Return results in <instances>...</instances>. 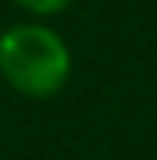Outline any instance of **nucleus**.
Here are the masks:
<instances>
[{
    "mask_svg": "<svg viewBox=\"0 0 157 160\" xmlns=\"http://www.w3.org/2000/svg\"><path fill=\"white\" fill-rule=\"evenodd\" d=\"M18 7H25L29 14H39V18H47V14H61L64 7H71V0H14Z\"/></svg>",
    "mask_w": 157,
    "mask_h": 160,
    "instance_id": "f03ea898",
    "label": "nucleus"
},
{
    "mask_svg": "<svg viewBox=\"0 0 157 160\" xmlns=\"http://www.w3.org/2000/svg\"><path fill=\"white\" fill-rule=\"evenodd\" d=\"M0 78L32 100L57 96L71 78V50L43 22L11 25L0 32Z\"/></svg>",
    "mask_w": 157,
    "mask_h": 160,
    "instance_id": "f257e3e1",
    "label": "nucleus"
}]
</instances>
